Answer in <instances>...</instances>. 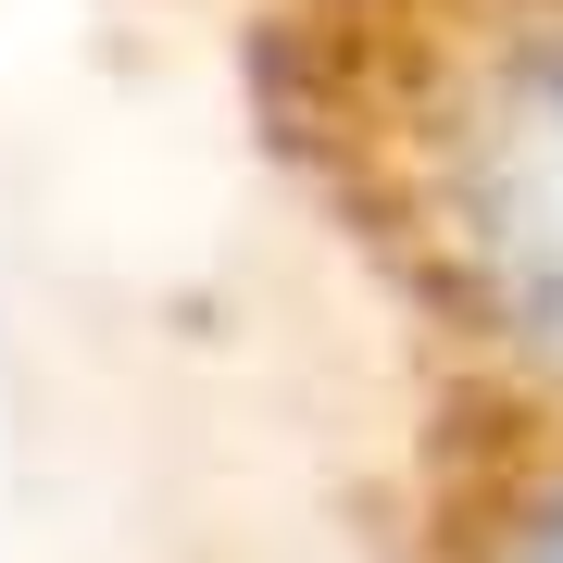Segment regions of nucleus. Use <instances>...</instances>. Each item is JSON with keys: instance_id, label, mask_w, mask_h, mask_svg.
I'll return each instance as SVG.
<instances>
[{"instance_id": "f257e3e1", "label": "nucleus", "mask_w": 563, "mask_h": 563, "mask_svg": "<svg viewBox=\"0 0 563 563\" xmlns=\"http://www.w3.org/2000/svg\"><path fill=\"white\" fill-rule=\"evenodd\" d=\"M225 88L413 388L563 401V0H239Z\"/></svg>"}, {"instance_id": "f03ea898", "label": "nucleus", "mask_w": 563, "mask_h": 563, "mask_svg": "<svg viewBox=\"0 0 563 563\" xmlns=\"http://www.w3.org/2000/svg\"><path fill=\"white\" fill-rule=\"evenodd\" d=\"M376 563H563V401L413 388L376 476Z\"/></svg>"}]
</instances>
